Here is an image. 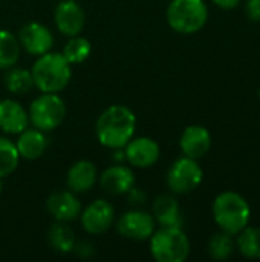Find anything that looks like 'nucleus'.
<instances>
[{
    "instance_id": "11",
    "label": "nucleus",
    "mask_w": 260,
    "mask_h": 262,
    "mask_svg": "<svg viewBox=\"0 0 260 262\" xmlns=\"http://www.w3.org/2000/svg\"><path fill=\"white\" fill-rule=\"evenodd\" d=\"M124 160L136 169H149L155 166L161 157L159 144L149 137H133L123 149Z\"/></svg>"
},
{
    "instance_id": "26",
    "label": "nucleus",
    "mask_w": 260,
    "mask_h": 262,
    "mask_svg": "<svg viewBox=\"0 0 260 262\" xmlns=\"http://www.w3.org/2000/svg\"><path fill=\"white\" fill-rule=\"evenodd\" d=\"M234 250H236V243L233 239V235L225 233L222 230L213 235L208 243V253L216 261L228 259L234 253Z\"/></svg>"
},
{
    "instance_id": "19",
    "label": "nucleus",
    "mask_w": 260,
    "mask_h": 262,
    "mask_svg": "<svg viewBox=\"0 0 260 262\" xmlns=\"http://www.w3.org/2000/svg\"><path fill=\"white\" fill-rule=\"evenodd\" d=\"M152 215L161 227H182V213L178 200L172 195H161L153 201Z\"/></svg>"
},
{
    "instance_id": "32",
    "label": "nucleus",
    "mask_w": 260,
    "mask_h": 262,
    "mask_svg": "<svg viewBox=\"0 0 260 262\" xmlns=\"http://www.w3.org/2000/svg\"><path fill=\"white\" fill-rule=\"evenodd\" d=\"M259 98H260V88H259Z\"/></svg>"
},
{
    "instance_id": "31",
    "label": "nucleus",
    "mask_w": 260,
    "mask_h": 262,
    "mask_svg": "<svg viewBox=\"0 0 260 262\" xmlns=\"http://www.w3.org/2000/svg\"><path fill=\"white\" fill-rule=\"evenodd\" d=\"M2 190H3V178H0V195H2Z\"/></svg>"
},
{
    "instance_id": "17",
    "label": "nucleus",
    "mask_w": 260,
    "mask_h": 262,
    "mask_svg": "<svg viewBox=\"0 0 260 262\" xmlns=\"http://www.w3.org/2000/svg\"><path fill=\"white\" fill-rule=\"evenodd\" d=\"M179 147L185 157L198 160L210 150L211 134L204 126H199V124L188 126L181 135Z\"/></svg>"
},
{
    "instance_id": "24",
    "label": "nucleus",
    "mask_w": 260,
    "mask_h": 262,
    "mask_svg": "<svg viewBox=\"0 0 260 262\" xmlns=\"http://www.w3.org/2000/svg\"><path fill=\"white\" fill-rule=\"evenodd\" d=\"M20 160L15 143L8 137L0 135V178L12 175L17 170Z\"/></svg>"
},
{
    "instance_id": "2",
    "label": "nucleus",
    "mask_w": 260,
    "mask_h": 262,
    "mask_svg": "<svg viewBox=\"0 0 260 262\" xmlns=\"http://www.w3.org/2000/svg\"><path fill=\"white\" fill-rule=\"evenodd\" d=\"M34 86L40 92L60 94L67 88L72 78V64L61 52H46L38 55L31 69Z\"/></svg>"
},
{
    "instance_id": "16",
    "label": "nucleus",
    "mask_w": 260,
    "mask_h": 262,
    "mask_svg": "<svg viewBox=\"0 0 260 262\" xmlns=\"http://www.w3.org/2000/svg\"><path fill=\"white\" fill-rule=\"evenodd\" d=\"M29 124L28 111L14 98L0 100V130L8 135H18Z\"/></svg>"
},
{
    "instance_id": "13",
    "label": "nucleus",
    "mask_w": 260,
    "mask_h": 262,
    "mask_svg": "<svg viewBox=\"0 0 260 262\" xmlns=\"http://www.w3.org/2000/svg\"><path fill=\"white\" fill-rule=\"evenodd\" d=\"M46 210L55 220L61 223H70L77 220L81 213V203L74 192L58 190L48 196Z\"/></svg>"
},
{
    "instance_id": "14",
    "label": "nucleus",
    "mask_w": 260,
    "mask_h": 262,
    "mask_svg": "<svg viewBox=\"0 0 260 262\" xmlns=\"http://www.w3.org/2000/svg\"><path fill=\"white\" fill-rule=\"evenodd\" d=\"M98 181V170L97 166L89 160L75 161L66 175V186L75 195L87 193L93 189Z\"/></svg>"
},
{
    "instance_id": "1",
    "label": "nucleus",
    "mask_w": 260,
    "mask_h": 262,
    "mask_svg": "<svg viewBox=\"0 0 260 262\" xmlns=\"http://www.w3.org/2000/svg\"><path fill=\"white\" fill-rule=\"evenodd\" d=\"M136 124V115L130 107L112 104L97 118L95 135L98 143L106 149H124V146L135 137Z\"/></svg>"
},
{
    "instance_id": "21",
    "label": "nucleus",
    "mask_w": 260,
    "mask_h": 262,
    "mask_svg": "<svg viewBox=\"0 0 260 262\" xmlns=\"http://www.w3.org/2000/svg\"><path fill=\"white\" fill-rule=\"evenodd\" d=\"M21 54V46L11 31L0 28V71H6L17 64Z\"/></svg>"
},
{
    "instance_id": "22",
    "label": "nucleus",
    "mask_w": 260,
    "mask_h": 262,
    "mask_svg": "<svg viewBox=\"0 0 260 262\" xmlns=\"http://www.w3.org/2000/svg\"><path fill=\"white\" fill-rule=\"evenodd\" d=\"M3 83H5L6 91L14 95H23L34 88L31 71H28L25 68H18V66H12V68L6 69Z\"/></svg>"
},
{
    "instance_id": "7",
    "label": "nucleus",
    "mask_w": 260,
    "mask_h": 262,
    "mask_svg": "<svg viewBox=\"0 0 260 262\" xmlns=\"http://www.w3.org/2000/svg\"><path fill=\"white\" fill-rule=\"evenodd\" d=\"M204 172L195 158L181 157L169 167L166 175V183L170 192L175 195H187L199 187L202 183Z\"/></svg>"
},
{
    "instance_id": "20",
    "label": "nucleus",
    "mask_w": 260,
    "mask_h": 262,
    "mask_svg": "<svg viewBox=\"0 0 260 262\" xmlns=\"http://www.w3.org/2000/svg\"><path fill=\"white\" fill-rule=\"evenodd\" d=\"M48 243L57 253L67 255L72 253L77 239H75V233L69 226H66V223L55 221L48 230Z\"/></svg>"
},
{
    "instance_id": "5",
    "label": "nucleus",
    "mask_w": 260,
    "mask_h": 262,
    "mask_svg": "<svg viewBox=\"0 0 260 262\" xmlns=\"http://www.w3.org/2000/svg\"><path fill=\"white\" fill-rule=\"evenodd\" d=\"M150 255L158 262H184L190 256V239L182 227H161L149 238Z\"/></svg>"
},
{
    "instance_id": "12",
    "label": "nucleus",
    "mask_w": 260,
    "mask_h": 262,
    "mask_svg": "<svg viewBox=\"0 0 260 262\" xmlns=\"http://www.w3.org/2000/svg\"><path fill=\"white\" fill-rule=\"evenodd\" d=\"M21 49L29 55L38 57L51 51L54 45V35L51 29L40 21H28L23 25L17 35Z\"/></svg>"
},
{
    "instance_id": "10",
    "label": "nucleus",
    "mask_w": 260,
    "mask_h": 262,
    "mask_svg": "<svg viewBox=\"0 0 260 262\" xmlns=\"http://www.w3.org/2000/svg\"><path fill=\"white\" fill-rule=\"evenodd\" d=\"M115 220V207L107 200H95L80 213L83 230L89 235L107 232Z\"/></svg>"
},
{
    "instance_id": "9",
    "label": "nucleus",
    "mask_w": 260,
    "mask_h": 262,
    "mask_svg": "<svg viewBox=\"0 0 260 262\" xmlns=\"http://www.w3.org/2000/svg\"><path fill=\"white\" fill-rule=\"evenodd\" d=\"M54 23L60 34L75 37L86 26V12L77 0H61L54 9Z\"/></svg>"
},
{
    "instance_id": "3",
    "label": "nucleus",
    "mask_w": 260,
    "mask_h": 262,
    "mask_svg": "<svg viewBox=\"0 0 260 262\" xmlns=\"http://www.w3.org/2000/svg\"><path fill=\"white\" fill-rule=\"evenodd\" d=\"M211 212L219 229L233 236L242 232L251 218V207L248 201L236 192L219 193L213 201Z\"/></svg>"
},
{
    "instance_id": "18",
    "label": "nucleus",
    "mask_w": 260,
    "mask_h": 262,
    "mask_svg": "<svg viewBox=\"0 0 260 262\" xmlns=\"http://www.w3.org/2000/svg\"><path fill=\"white\" fill-rule=\"evenodd\" d=\"M17 150L20 158L28 161H35L44 155L49 146V140L46 137V132L35 129V127H26L23 132L18 134V138L15 141Z\"/></svg>"
},
{
    "instance_id": "23",
    "label": "nucleus",
    "mask_w": 260,
    "mask_h": 262,
    "mask_svg": "<svg viewBox=\"0 0 260 262\" xmlns=\"http://www.w3.org/2000/svg\"><path fill=\"white\" fill-rule=\"evenodd\" d=\"M63 57L72 64H81L84 63L90 54H92V45L86 37L81 35H75V37H69V40L66 41L64 48H63Z\"/></svg>"
},
{
    "instance_id": "15",
    "label": "nucleus",
    "mask_w": 260,
    "mask_h": 262,
    "mask_svg": "<svg viewBox=\"0 0 260 262\" xmlns=\"http://www.w3.org/2000/svg\"><path fill=\"white\" fill-rule=\"evenodd\" d=\"M135 186V173L130 167L123 164H115L107 167L100 175V187L103 192L120 196L127 195V192Z\"/></svg>"
},
{
    "instance_id": "8",
    "label": "nucleus",
    "mask_w": 260,
    "mask_h": 262,
    "mask_svg": "<svg viewBox=\"0 0 260 262\" xmlns=\"http://www.w3.org/2000/svg\"><path fill=\"white\" fill-rule=\"evenodd\" d=\"M156 229V221L152 213L146 210H129L120 216L116 232L130 241H147Z\"/></svg>"
},
{
    "instance_id": "27",
    "label": "nucleus",
    "mask_w": 260,
    "mask_h": 262,
    "mask_svg": "<svg viewBox=\"0 0 260 262\" xmlns=\"http://www.w3.org/2000/svg\"><path fill=\"white\" fill-rule=\"evenodd\" d=\"M72 252L75 255H78L80 258H83V259H90L95 255V247L89 241H77Z\"/></svg>"
},
{
    "instance_id": "29",
    "label": "nucleus",
    "mask_w": 260,
    "mask_h": 262,
    "mask_svg": "<svg viewBox=\"0 0 260 262\" xmlns=\"http://www.w3.org/2000/svg\"><path fill=\"white\" fill-rule=\"evenodd\" d=\"M127 195H129L130 203H132V204H135V206H139V204H143V203L146 201V195H144V192H143L141 189L135 187V186L127 192Z\"/></svg>"
},
{
    "instance_id": "6",
    "label": "nucleus",
    "mask_w": 260,
    "mask_h": 262,
    "mask_svg": "<svg viewBox=\"0 0 260 262\" xmlns=\"http://www.w3.org/2000/svg\"><path fill=\"white\" fill-rule=\"evenodd\" d=\"M29 123L32 127L43 132H51L60 127L66 118V104L60 94L41 92L32 100L28 109Z\"/></svg>"
},
{
    "instance_id": "4",
    "label": "nucleus",
    "mask_w": 260,
    "mask_h": 262,
    "mask_svg": "<svg viewBox=\"0 0 260 262\" xmlns=\"http://www.w3.org/2000/svg\"><path fill=\"white\" fill-rule=\"evenodd\" d=\"M169 26L184 35L199 32L208 20V8L204 0H172L166 11Z\"/></svg>"
},
{
    "instance_id": "25",
    "label": "nucleus",
    "mask_w": 260,
    "mask_h": 262,
    "mask_svg": "<svg viewBox=\"0 0 260 262\" xmlns=\"http://www.w3.org/2000/svg\"><path fill=\"white\" fill-rule=\"evenodd\" d=\"M236 241L238 250L250 259H260V229L259 227H245L238 233Z\"/></svg>"
},
{
    "instance_id": "30",
    "label": "nucleus",
    "mask_w": 260,
    "mask_h": 262,
    "mask_svg": "<svg viewBox=\"0 0 260 262\" xmlns=\"http://www.w3.org/2000/svg\"><path fill=\"white\" fill-rule=\"evenodd\" d=\"M239 2L241 0H213V3L221 9H234L239 5Z\"/></svg>"
},
{
    "instance_id": "28",
    "label": "nucleus",
    "mask_w": 260,
    "mask_h": 262,
    "mask_svg": "<svg viewBox=\"0 0 260 262\" xmlns=\"http://www.w3.org/2000/svg\"><path fill=\"white\" fill-rule=\"evenodd\" d=\"M245 14L248 20L251 21H260V0H247L245 3Z\"/></svg>"
}]
</instances>
